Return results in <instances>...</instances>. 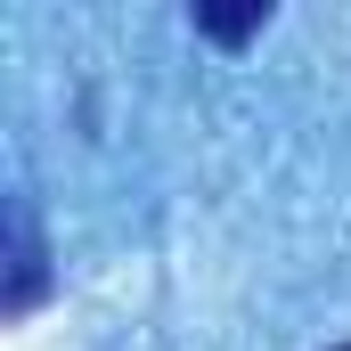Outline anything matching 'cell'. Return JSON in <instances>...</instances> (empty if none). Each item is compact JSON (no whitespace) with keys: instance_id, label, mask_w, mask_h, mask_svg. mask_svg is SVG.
<instances>
[{"instance_id":"obj_3","label":"cell","mask_w":351,"mask_h":351,"mask_svg":"<svg viewBox=\"0 0 351 351\" xmlns=\"http://www.w3.org/2000/svg\"><path fill=\"white\" fill-rule=\"evenodd\" d=\"M335 351H351V343H335Z\"/></svg>"},{"instance_id":"obj_2","label":"cell","mask_w":351,"mask_h":351,"mask_svg":"<svg viewBox=\"0 0 351 351\" xmlns=\"http://www.w3.org/2000/svg\"><path fill=\"white\" fill-rule=\"evenodd\" d=\"M262 25H269L262 0H254V8H196V33H204V41H229V49H237V41H254Z\"/></svg>"},{"instance_id":"obj_1","label":"cell","mask_w":351,"mask_h":351,"mask_svg":"<svg viewBox=\"0 0 351 351\" xmlns=\"http://www.w3.org/2000/svg\"><path fill=\"white\" fill-rule=\"evenodd\" d=\"M41 286H49V269H41V229H33V204L16 196V204H8V311H33Z\"/></svg>"}]
</instances>
